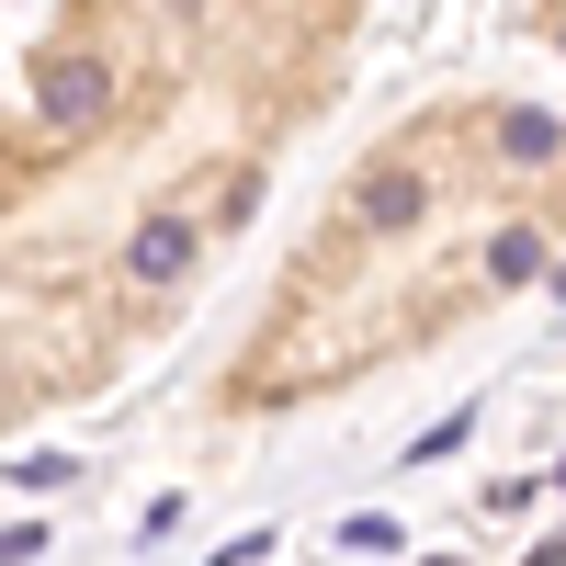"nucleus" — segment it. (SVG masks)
<instances>
[{
  "label": "nucleus",
  "mask_w": 566,
  "mask_h": 566,
  "mask_svg": "<svg viewBox=\"0 0 566 566\" xmlns=\"http://www.w3.org/2000/svg\"><path fill=\"white\" fill-rule=\"evenodd\" d=\"M522 148H566V125L533 114V103L488 114L476 181L499 159H522ZM476 181H453L442 148H386L374 159L352 181V205L272 283V306L239 340V363L216 374V419H283V408H317L340 386H374V374H397L408 352L453 340L464 317H488L499 295H522L555 261V193H510V205L453 227V205L476 193Z\"/></svg>",
  "instance_id": "nucleus-1"
},
{
  "label": "nucleus",
  "mask_w": 566,
  "mask_h": 566,
  "mask_svg": "<svg viewBox=\"0 0 566 566\" xmlns=\"http://www.w3.org/2000/svg\"><path fill=\"white\" fill-rule=\"evenodd\" d=\"M136 125V69L114 114L57 125V114H0V442L103 397L114 374L193 306L216 239H239L261 205V170L227 181H148V193H103L91 170L125 148Z\"/></svg>",
  "instance_id": "nucleus-2"
}]
</instances>
